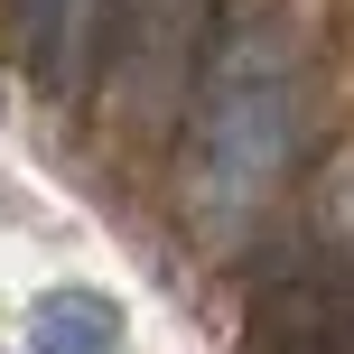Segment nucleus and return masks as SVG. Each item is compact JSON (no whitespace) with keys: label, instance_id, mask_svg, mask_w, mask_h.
<instances>
[{"label":"nucleus","instance_id":"obj_1","mask_svg":"<svg viewBox=\"0 0 354 354\" xmlns=\"http://www.w3.org/2000/svg\"><path fill=\"white\" fill-rule=\"evenodd\" d=\"M289 131H299V84H289V47L270 28H243L214 66L205 93V214L243 224L289 168Z\"/></svg>","mask_w":354,"mask_h":354},{"label":"nucleus","instance_id":"obj_2","mask_svg":"<svg viewBox=\"0 0 354 354\" xmlns=\"http://www.w3.org/2000/svg\"><path fill=\"white\" fill-rule=\"evenodd\" d=\"M122 0H19V28H28V56L56 75V84H84L93 47H103V19Z\"/></svg>","mask_w":354,"mask_h":354},{"label":"nucleus","instance_id":"obj_3","mask_svg":"<svg viewBox=\"0 0 354 354\" xmlns=\"http://www.w3.org/2000/svg\"><path fill=\"white\" fill-rule=\"evenodd\" d=\"M28 354H122V308L93 289H56V299H37Z\"/></svg>","mask_w":354,"mask_h":354},{"label":"nucleus","instance_id":"obj_4","mask_svg":"<svg viewBox=\"0 0 354 354\" xmlns=\"http://www.w3.org/2000/svg\"><path fill=\"white\" fill-rule=\"evenodd\" d=\"M131 10V37H140L159 66H187V47H196V19H205V0H122Z\"/></svg>","mask_w":354,"mask_h":354}]
</instances>
